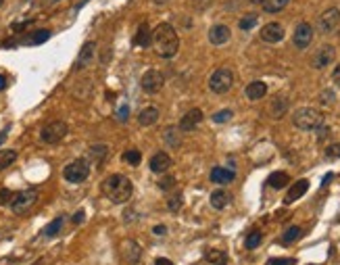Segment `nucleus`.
Returning <instances> with one entry per match:
<instances>
[{
  "label": "nucleus",
  "instance_id": "obj_30",
  "mask_svg": "<svg viewBox=\"0 0 340 265\" xmlns=\"http://www.w3.org/2000/svg\"><path fill=\"white\" fill-rule=\"evenodd\" d=\"M165 142H167L171 148H177L179 144H182V138H179V129H177L175 125H171V127L165 129Z\"/></svg>",
  "mask_w": 340,
  "mask_h": 265
},
{
  "label": "nucleus",
  "instance_id": "obj_34",
  "mask_svg": "<svg viewBox=\"0 0 340 265\" xmlns=\"http://www.w3.org/2000/svg\"><path fill=\"white\" fill-rule=\"evenodd\" d=\"M207 261L209 263H213V265H225V263H228V255H225V253H221V251H207Z\"/></svg>",
  "mask_w": 340,
  "mask_h": 265
},
{
  "label": "nucleus",
  "instance_id": "obj_29",
  "mask_svg": "<svg viewBox=\"0 0 340 265\" xmlns=\"http://www.w3.org/2000/svg\"><path fill=\"white\" fill-rule=\"evenodd\" d=\"M15 161H17V150H13V148L0 150V171L7 169V167H11Z\"/></svg>",
  "mask_w": 340,
  "mask_h": 265
},
{
  "label": "nucleus",
  "instance_id": "obj_18",
  "mask_svg": "<svg viewBox=\"0 0 340 265\" xmlns=\"http://www.w3.org/2000/svg\"><path fill=\"white\" fill-rule=\"evenodd\" d=\"M230 36H232V32H230L228 25H213V28L209 30V42L215 44V46H221V44H225V42L230 40Z\"/></svg>",
  "mask_w": 340,
  "mask_h": 265
},
{
  "label": "nucleus",
  "instance_id": "obj_47",
  "mask_svg": "<svg viewBox=\"0 0 340 265\" xmlns=\"http://www.w3.org/2000/svg\"><path fill=\"white\" fill-rule=\"evenodd\" d=\"M152 234L163 236V234H167V228H165V226H154V228H152Z\"/></svg>",
  "mask_w": 340,
  "mask_h": 265
},
{
  "label": "nucleus",
  "instance_id": "obj_43",
  "mask_svg": "<svg viewBox=\"0 0 340 265\" xmlns=\"http://www.w3.org/2000/svg\"><path fill=\"white\" fill-rule=\"evenodd\" d=\"M265 265H294V259H269Z\"/></svg>",
  "mask_w": 340,
  "mask_h": 265
},
{
  "label": "nucleus",
  "instance_id": "obj_32",
  "mask_svg": "<svg viewBox=\"0 0 340 265\" xmlns=\"http://www.w3.org/2000/svg\"><path fill=\"white\" fill-rule=\"evenodd\" d=\"M50 38V30H38L34 34H30V38H25V44H42V42H46Z\"/></svg>",
  "mask_w": 340,
  "mask_h": 265
},
{
  "label": "nucleus",
  "instance_id": "obj_26",
  "mask_svg": "<svg viewBox=\"0 0 340 265\" xmlns=\"http://www.w3.org/2000/svg\"><path fill=\"white\" fill-rule=\"evenodd\" d=\"M286 109H288V100L282 98V96H276L274 100H271V104H269V113H271L274 119H280L286 113Z\"/></svg>",
  "mask_w": 340,
  "mask_h": 265
},
{
  "label": "nucleus",
  "instance_id": "obj_33",
  "mask_svg": "<svg viewBox=\"0 0 340 265\" xmlns=\"http://www.w3.org/2000/svg\"><path fill=\"white\" fill-rule=\"evenodd\" d=\"M261 240H263V234H261L259 230H253L251 234L246 236V240H244V247H246L248 251H253V249H257V247L261 245Z\"/></svg>",
  "mask_w": 340,
  "mask_h": 265
},
{
  "label": "nucleus",
  "instance_id": "obj_9",
  "mask_svg": "<svg viewBox=\"0 0 340 265\" xmlns=\"http://www.w3.org/2000/svg\"><path fill=\"white\" fill-rule=\"evenodd\" d=\"M340 25V11L338 9H328L322 13L320 21H317V28H320L322 34H332L336 28Z\"/></svg>",
  "mask_w": 340,
  "mask_h": 265
},
{
  "label": "nucleus",
  "instance_id": "obj_45",
  "mask_svg": "<svg viewBox=\"0 0 340 265\" xmlns=\"http://www.w3.org/2000/svg\"><path fill=\"white\" fill-rule=\"evenodd\" d=\"M332 82H334L336 86H340V63L336 65V69L332 71Z\"/></svg>",
  "mask_w": 340,
  "mask_h": 265
},
{
  "label": "nucleus",
  "instance_id": "obj_10",
  "mask_svg": "<svg viewBox=\"0 0 340 265\" xmlns=\"http://www.w3.org/2000/svg\"><path fill=\"white\" fill-rule=\"evenodd\" d=\"M292 42L297 48H307L309 44L313 42V28L307 23V21H303V23L297 25V30H294V36H292Z\"/></svg>",
  "mask_w": 340,
  "mask_h": 265
},
{
  "label": "nucleus",
  "instance_id": "obj_17",
  "mask_svg": "<svg viewBox=\"0 0 340 265\" xmlns=\"http://www.w3.org/2000/svg\"><path fill=\"white\" fill-rule=\"evenodd\" d=\"M307 190H309V182H307V180H299V182H294V186H290V188H288V192H286L284 203H286V205H290V203H294V201H299L301 196H305V194H307Z\"/></svg>",
  "mask_w": 340,
  "mask_h": 265
},
{
  "label": "nucleus",
  "instance_id": "obj_20",
  "mask_svg": "<svg viewBox=\"0 0 340 265\" xmlns=\"http://www.w3.org/2000/svg\"><path fill=\"white\" fill-rule=\"evenodd\" d=\"M236 173L232 169H225V167H213L211 169V182L213 184H230L234 182Z\"/></svg>",
  "mask_w": 340,
  "mask_h": 265
},
{
  "label": "nucleus",
  "instance_id": "obj_53",
  "mask_svg": "<svg viewBox=\"0 0 340 265\" xmlns=\"http://www.w3.org/2000/svg\"><path fill=\"white\" fill-rule=\"evenodd\" d=\"M3 3H5V0H0V7H3Z\"/></svg>",
  "mask_w": 340,
  "mask_h": 265
},
{
  "label": "nucleus",
  "instance_id": "obj_3",
  "mask_svg": "<svg viewBox=\"0 0 340 265\" xmlns=\"http://www.w3.org/2000/svg\"><path fill=\"white\" fill-rule=\"evenodd\" d=\"M292 123H294V127H299L303 131H315L317 127L324 125V115H322V111H317L313 107H303L299 111H294Z\"/></svg>",
  "mask_w": 340,
  "mask_h": 265
},
{
  "label": "nucleus",
  "instance_id": "obj_38",
  "mask_svg": "<svg viewBox=\"0 0 340 265\" xmlns=\"http://www.w3.org/2000/svg\"><path fill=\"white\" fill-rule=\"evenodd\" d=\"M156 186L161 188L163 192H169V190L175 186V178H173V175H165V178L159 180V184H156Z\"/></svg>",
  "mask_w": 340,
  "mask_h": 265
},
{
  "label": "nucleus",
  "instance_id": "obj_50",
  "mask_svg": "<svg viewBox=\"0 0 340 265\" xmlns=\"http://www.w3.org/2000/svg\"><path fill=\"white\" fill-rule=\"evenodd\" d=\"M7 140V129H3V131H0V144H3Z\"/></svg>",
  "mask_w": 340,
  "mask_h": 265
},
{
  "label": "nucleus",
  "instance_id": "obj_15",
  "mask_svg": "<svg viewBox=\"0 0 340 265\" xmlns=\"http://www.w3.org/2000/svg\"><path fill=\"white\" fill-rule=\"evenodd\" d=\"M171 157H169V154L167 152H156L154 154V157L150 159V171L152 173H167L169 169H171Z\"/></svg>",
  "mask_w": 340,
  "mask_h": 265
},
{
  "label": "nucleus",
  "instance_id": "obj_1",
  "mask_svg": "<svg viewBox=\"0 0 340 265\" xmlns=\"http://www.w3.org/2000/svg\"><path fill=\"white\" fill-rule=\"evenodd\" d=\"M152 46L161 59H173L179 50V38L171 23H159L152 32Z\"/></svg>",
  "mask_w": 340,
  "mask_h": 265
},
{
  "label": "nucleus",
  "instance_id": "obj_13",
  "mask_svg": "<svg viewBox=\"0 0 340 265\" xmlns=\"http://www.w3.org/2000/svg\"><path fill=\"white\" fill-rule=\"evenodd\" d=\"M261 40L267 42V44H278L284 40V28L280 23H267L263 30H261Z\"/></svg>",
  "mask_w": 340,
  "mask_h": 265
},
{
  "label": "nucleus",
  "instance_id": "obj_5",
  "mask_svg": "<svg viewBox=\"0 0 340 265\" xmlns=\"http://www.w3.org/2000/svg\"><path fill=\"white\" fill-rule=\"evenodd\" d=\"M67 131H69L67 123L61 121V119H55V121H48L40 129V140L44 144H59L67 136Z\"/></svg>",
  "mask_w": 340,
  "mask_h": 265
},
{
  "label": "nucleus",
  "instance_id": "obj_24",
  "mask_svg": "<svg viewBox=\"0 0 340 265\" xmlns=\"http://www.w3.org/2000/svg\"><path fill=\"white\" fill-rule=\"evenodd\" d=\"M230 203H232L230 192H225V190H215V192L211 194V207H213V209H217V211L225 209Z\"/></svg>",
  "mask_w": 340,
  "mask_h": 265
},
{
  "label": "nucleus",
  "instance_id": "obj_37",
  "mask_svg": "<svg viewBox=\"0 0 340 265\" xmlns=\"http://www.w3.org/2000/svg\"><path fill=\"white\" fill-rule=\"evenodd\" d=\"M140 159H142V154H140V150H136V148H132V150H125V152H123V161H125V163H129V165H138V163H140Z\"/></svg>",
  "mask_w": 340,
  "mask_h": 265
},
{
  "label": "nucleus",
  "instance_id": "obj_52",
  "mask_svg": "<svg viewBox=\"0 0 340 265\" xmlns=\"http://www.w3.org/2000/svg\"><path fill=\"white\" fill-rule=\"evenodd\" d=\"M248 3H251V5H261L263 0H248Z\"/></svg>",
  "mask_w": 340,
  "mask_h": 265
},
{
  "label": "nucleus",
  "instance_id": "obj_12",
  "mask_svg": "<svg viewBox=\"0 0 340 265\" xmlns=\"http://www.w3.org/2000/svg\"><path fill=\"white\" fill-rule=\"evenodd\" d=\"M121 253H123V261L127 265H136V263L140 261V257H142L140 245H138V242H134V240H125L123 242V245H121Z\"/></svg>",
  "mask_w": 340,
  "mask_h": 265
},
{
  "label": "nucleus",
  "instance_id": "obj_42",
  "mask_svg": "<svg viewBox=\"0 0 340 265\" xmlns=\"http://www.w3.org/2000/svg\"><path fill=\"white\" fill-rule=\"evenodd\" d=\"M127 117H129V107H127V104H121L119 111H117V121H119V123H125Z\"/></svg>",
  "mask_w": 340,
  "mask_h": 265
},
{
  "label": "nucleus",
  "instance_id": "obj_16",
  "mask_svg": "<svg viewBox=\"0 0 340 265\" xmlns=\"http://www.w3.org/2000/svg\"><path fill=\"white\" fill-rule=\"evenodd\" d=\"M94 50H96V44L94 42H86L84 46H82V50H80L77 61H75V69L88 67V65L92 63V59H94Z\"/></svg>",
  "mask_w": 340,
  "mask_h": 265
},
{
  "label": "nucleus",
  "instance_id": "obj_48",
  "mask_svg": "<svg viewBox=\"0 0 340 265\" xmlns=\"http://www.w3.org/2000/svg\"><path fill=\"white\" fill-rule=\"evenodd\" d=\"M154 265H173L169 259H165V257H159L156 261H154Z\"/></svg>",
  "mask_w": 340,
  "mask_h": 265
},
{
  "label": "nucleus",
  "instance_id": "obj_25",
  "mask_svg": "<svg viewBox=\"0 0 340 265\" xmlns=\"http://www.w3.org/2000/svg\"><path fill=\"white\" fill-rule=\"evenodd\" d=\"M288 184H290V178H288V173H284V171H274L267 178V186H271L274 190H282Z\"/></svg>",
  "mask_w": 340,
  "mask_h": 265
},
{
  "label": "nucleus",
  "instance_id": "obj_46",
  "mask_svg": "<svg viewBox=\"0 0 340 265\" xmlns=\"http://www.w3.org/2000/svg\"><path fill=\"white\" fill-rule=\"evenodd\" d=\"M84 217H86V213H84V211H77V213L73 215V224H75V226L82 224V222H84Z\"/></svg>",
  "mask_w": 340,
  "mask_h": 265
},
{
  "label": "nucleus",
  "instance_id": "obj_7",
  "mask_svg": "<svg viewBox=\"0 0 340 265\" xmlns=\"http://www.w3.org/2000/svg\"><path fill=\"white\" fill-rule=\"evenodd\" d=\"M234 86V73L230 69H217L209 77V88L215 94H225Z\"/></svg>",
  "mask_w": 340,
  "mask_h": 265
},
{
  "label": "nucleus",
  "instance_id": "obj_6",
  "mask_svg": "<svg viewBox=\"0 0 340 265\" xmlns=\"http://www.w3.org/2000/svg\"><path fill=\"white\" fill-rule=\"evenodd\" d=\"M88 175H90V163L86 159H75L63 169V178L69 184H82L88 180Z\"/></svg>",
  "mask_w": 340,
  "mask_h": 265
},
{
  "label": "nucleus",
  "instance_id": "obj_51",
  "mask_svg": "<svg viewBox=\"0 0 340 265\" xmlns=\"http://www.w3.org/2000/svg\"><path fill=\"white\" fill-rule=\"evenodd\" d=\"M154 5H165V3H169V0H152Z\"/></svg>",
  "mask_w": 340,
  "mask_h": 265
},
{
  "label": "nucleus",
  "instance_id": "obj_36",
  "mask_svg": "<svg viewBox=\"0 0 340 265\" xmlns=\"http://www.w3.org/2000/svg\"><path fill=\"white\" fill-rule=\"evenodd\" d=\"M238 25H240V30H244V32L253 30V28L257 25V15H244V17L238 21Z\"/></svg>",
  "mask_w": 340,
  "mask_h": 265
},
{
  "label": "nucleus",
  "instance_id": "obj_14",
  "mask_svg": "<svg viewBox=\"0 0 340 265\" xmlns=\"http://www.w3.org/2000/svg\"><path fill=\"white\" fill-rule=\"evenodd\" d=\"M202 121V111L200 109H190V111L179 119V129L182 131H192L194 127H198Z\"/></svg>",
  "mask_w": 340,
  "mask_h": 265
},
{
  "label": "nucleus",
  "instance_id": "obj_4",
  "mask_svg": "<svg viewBox=\"0 0 340 265\" xmlns=\"http://www.w3.org/2000/svg\"><path fill=\"white\" fill-rule=\"evenodd\" d=\"M38 203V190L36 188H30V190H21V192H15L13 194V201H11V211L15 215H25L34 209V205Z\"/></svg>",
  "mask_w": 340,
  "mask_h": 265
},
{
  "label": "nucleus",
  "instance_id": "obj_27",
  "mask_svg": "<svg viewBox=\"0 0 340 265\" xmlns=\"http://www.w3.org/2000/svg\"><path fill=\"white\" fill-rule=\"evenodd\" d=\"M63 224H65V217H63V215L57 217V219H53V222L42 230V236H46V238H55V236H59L61 230H63Z\"/></svg>",
  "mask_w": 340,
  "mask_h": 265
},
{
  "label": "nucleus",
  "instance_id": "obj_11",
  "mask_svg": "<svg viewBox=\"0 0 340 265\" xmlns=\"http://www.w3.org/2000/svg\"><path fill=\"white\" fill-rule=\"evenodd\" d=\"M334 57H336V50H334V46H330V44H326V46H322L320 50H317V52L313 55V59H311V65H313L315 69H326V67H330V65H332Z\"/></svg>",
  "mask_w": 340,
  "mask_h": 265
},
{
  "label": "nucleus",
  "instance_id": "obj_22",
  "mask_svg": "<svg viewBox=\"0 0 340 265\" xmlns=\"http://www.w3.org/2000/svg\"><path fill=\"white\" fill-rule=\"evenodd\" d=\"M107 154H109V146L107 144H94V146L88 148V159L92 161L94 165H100L107 159Z\"/></svg>",
  "mask_w": 340,
  "mask_h": 265
},
{
  "label": "nucleus",
  "instance_id": "obj_44",
  "mask_svg": "<svg viewBox=\"0 0 340 265\" xmlns=\"http://www.w3.org/2000/svg\"><path fill=\"white\" fill-rule=\"evenodd\" d=\"M336 100L334 92H322V104H332Z\"/></svg>",
  "mask_w": 340,
  "mask_h": 265
},
{
  "label": "nucleus",
  "instance_id": "obj_40",
  "mask_svg": "<svg viewBox=\"0 0 340 265\" xmlns=\"http://www.w3.org/2000/svg\"><path fill=\"white\" fill-rule=\"evenodd\" d=\"M326 157H328V159H340V142L330 144V146L326 148Z\"/></svg>",
  "mask_w": 340,
  "mask_h": 265
},
{
  "label": "nucleus",
  "instance_id": "obj_23",
  "mask_svg": "<svg viewBox=\"0 0 340 265\" xmlns=\"http://www.w3.org/2000/svg\"><path fill=\"white\" fill-rule=\"evenodd\" d=\"M156 119H159V109H154V107H146V109H142V111L138 113V123H140L142 127L154 125Z\"/></svg>",
  "mask_w": 340,
  "mask_h": 265
},
{
  "label": "nucleus",
  "instance_id": "obj_8",
  "mask_svg": "<svg viewBox=\"0 0 340 265\" xmlns=\"http://www.w3.org/2000/svg\"><path fill=\"white\" fill-rule=\"evenodd\" d=\"M163 86H165V77L159 69H148L140 80V88L146 94H156Z\"/></svg>",
  "mask_w": 340,
  "mask_h": 265
},
{
  "label": "nucleus",
  "instance_id": "obj_2",
  "mask_svg": "<svg viewBox=\"0 0 340 265\" xmlns=\"http://www.w3.org/2000/svg\"><path fill=\"white\" fill-rule=\"evenodd\" d=\"M100 186H102V194H104L107 198H111L113 203H117V205L127 203L129 198H132V192H134L132 180H127L125 175H121V173L109 175V178H107Z\"/></svg>",
  "mask_w": 340,
  "mask_h": 265
},
{
  "label": "nucleus",
  "instance_id": "obj_41",
  "mask_svg": "<svg viewBox=\"0 0 340 265\" xmlns=\"http://www.w3.org/2000/svg\"><path fill=\"white\" fill-rule=\"evenodd\" d=\"M11 201H13V192L9 190V188H3L0 190V205H11Z\"/></svg>",
  "mask_w": 340,
  "mask_h": 265
},
{
  "label": "nucleus",
  "instance_id": "obj_49",
  "mask_svg": "<svg viewBox=\"0 0 340 265\" xmlns=\"http://www.w3.org/2000/svg\"><path fill=\"white\" fill-rule=\"evenodd\" d=\"M5 88H7V77L0 73V90H5Z\"/></svg>",
  "mask_w": 340,
  "mask_h": 265
},
{
  "label": "nucleus",
  "instance_id": "obj_31",
  "mask_svg": "<svg viewBox=\"0 0 340 265\" xmlns=\"http://www.w3.org/2000/svg\"><path fill=\"white\" fill-rule=\"evenodd\" d=\"M301 238V228L299 226H290L286 232H284V236H282V245H292V242H297Z\"/></svg>",
  "mask_w": 340,
  "mask_h": 265
},
{
  "label": "nucleus",
  "instance_id": "obj_28",
  "mask_svg": "<svg viewBox=\"0 0 340 265\" xmlns=\"http://www.w3.org/2000/svg\"><path fill=\"white\" fill-rule=\"evenodd\" d=\"M288 3L290 0H263L261 3V7H263V11L265 13H280V11H284L286 7H288Z\"/></svg>",
  "mask_w": 340,
  "mask_h": 265
},
{
  "label": "nucleus",
  "instance_id": "obj_35",
  "mask_svg": "<svg viewBox=\"0 0 340 265\" xmlns=\"http://www.w3.org/2000/svg\"><path fill=\"white\" fill-rule=\"evenodd\" d=\"M182 203H184V196L179 194V192H175V194H171V196H169V201H167V209H169L171 213H177L179 209H182Z\"/></svg>",
  "mask_w": 340,
  "mask_h": 265
},
{
  "label": "nucleus",
  "instance_id": "obj_21",
  "mask_svg": "<svg viewBox=\"0 0 340 265\" xmlns=\"http://www.w3.org/2000/svg\"><path fill=\"white\" fill-rule=\"evenodd\" d=\"M265 94H267V84L265 82H251L246 86V98L261 100Z\"/></svg>",
  "mask_w": 340,
  "mask_h": 265
},
{
  "label": "nucleus",
  "instance_id": "obj_39",
  "mask_svg": "<svg viewBox=\"0 0 340 265\" xmlns=\"http://www.w3.org/2000/svg\"><path fill=\"white\" fill-rule=\"evenodd\" d=\"M232 111H230V109H223V111H217L215 115H213V121L215 123H225V121H230L232 119Z\"/></svg>",
  "mask_w": 340,
  "mask_h": 265
},
{
  "label": "nucleus",
  "instance_id": "obj_19",
  "mask_svg": "<svg viewBox=\"0 0 340 265\" xmlns=\"http://www.w3.org/2000/svg\"><path fill=\"white\" fill-rule=\"evenodd\" d=\"M134 44H136V46H140V48H146V46H150V44H152V32H150V28H148L146 21L138 25V32H136Z\"/></svg>",
  "mask_w": 340,
  "mask_h": 265
}]
</instances>
